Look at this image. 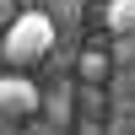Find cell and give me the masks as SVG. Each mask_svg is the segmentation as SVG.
<instances>
[{"instance_id":"obj_1","label":"cell","mask_w":135,"mask_h":135,"mask_svg":"<svg viewBox=\"0 0 135 135\" xmlns=\"http://www.w3.org/2000/svg\"><path fill=\"white\" fill-rule=\"evenodd\" d=\"M54 38H60L54 16L27 6V11H16V16H11L6 38H0V60H6L11 70H27V65H38V60H49V54H54Z\"/></svg>"},{"instance_id":"obj_2","label":"cell","mask_w":135,"mask_h":135,"mask_svg":"<svg viewBox=\"0 0 135 135\" xmlns=\"http://www.w3.org/2000/svg\"><path fill=\"white\" fill-rule=\"evenodd\" d=\"M0 114L6 119H32L38 114V86L27 81V76H0Z\"/></svg>"},{"instance_id":"obj_3","label":"cell","mask_w":135,"mask_h":135,"mask_svg":"<svg viewBox=\"0 0 135 135\" xmlns=\"http://www.w3.org/2000/svg\"><path fill=\"white\" fill-rule=\"evenodd\" d=\"M97 16H103L108 38H135V0H108Z\"/></svg>"},{"instance_id":"obj_4","label":"cell","mask_w":135,"mask_h":135,"mask_svg":"<svg viewBox=\"0 0 135 135\" xmlns=\"http://www.w3.org/2000/svg\"><path fill=\"white\" fill-rule=\"evenodd\" d=\"M108 70H114V60H108L103 49H81V54H76V76H81V86H103Z\"/></svg>"},{"instance_id":"obj_5","label":"cell","mask_w":135,"mask_h":135,"mask_svg":"<svg viewBox=\"0 0 135 135\" xmlns=\"http://www.w3.org/2000/svg\"><path fill=\"white\" fill-rule=\"evenodd\" d=\"M114 65H135V38H114V54H108Z\"/></svg>"},{"instance_id":"obj_6","label":"cell","mask_w":135,"mask_h":135,"mask_svg":"<svg viewBox=\"0 0 135 135\" xmlns=\"http://www.w3.org/2000/svg\"><path fill=\"white\" fill-rule=\"evenodd\" d=\"M81 103L92 108V114H103V86H81Z\"/></svg>"}]
</instances>
